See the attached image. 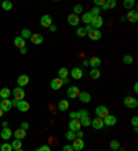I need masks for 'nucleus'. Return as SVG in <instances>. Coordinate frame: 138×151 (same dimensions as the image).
<instances>
[{
    "mask_svg": "<svg viewBox=\"0 0 138 151\" xmlns=\"http://www.w3.org/2000/svg\"><path fill=\"white\" fill-rule=\"evenodd\" d=\"M123 103H124V105H126L127 108H131V110L137 108V105H138V100L135 99V97H133V96H127L123 100Z\"/></svg>",
    "mask_w": 138,
    "mask_h": 151,
    "instance_id": "f257e3e1",
    "label": "nucleus"
},
{
    "mask_svg": "<svg viewBox=\"0 0 138 151\" xmlns=\"http://www.w3.org/2000/svg\"><path fill=\"white\" fill-rule=\"evenodd\" d=\"M104 25V18H102L101 15H95V17H92L91 22H90V27L92 29H100V28Z\"/></svg>",
    "mask_w": 138,
    "mask_h": 151,
    "instance_id": "f03ea898",
    "label": "nucleus"
},
{
    "mask_svg": "<svg viewBox=\"0 0 138 151\" xmlns=\"http://www.w3.org/2000/svg\"><path fill=\"white\" fill-rule=\"evenodd\" d=\"M69 75H70V78L75 79V81H79V79L83 78V69L80 67H75L72 71H69Z\"/></svg>",
    "mask_w": 138,
    "mask_h": 151,
    "instance_id": "7ed1b4c3",
    "label": "nucleus"
},
{
    "mask_svg": "<svg viewBox=\"0 0 138 151\" xmlns=\"http://www.w3.org/2000/svg\"><path fill=\"white\" fill-rule=\"evenodd\" d=\"M95 115L98 116V118H105V116H108L109 115V110H108V107H105V105H100V107H97L95 108Z\"/></svg>",
    "mask_w": 138,
    "mask_h": 151,
    "instance_id": "20e7f679",
    "label": "nucleus"
},
{
    "mask_svg": "<svg viewBox=\"0 0 138 151\" xmlns=\"http://www.w3.org/2000/svg\"><path fill=\"white\" fill-rule=\"evenodd\" d=\"M126 21H129V22H131V24L137 22L138 21V11H137V9L130 10L129 13H127V15H126Z\"/></svg>",
    "mask_w": 138,
    "mask_h": 151,
    "instance_id": "39448f33",
    "label": "nucleus"
},
{
    "mask_svg": "<svg viewBox=\"0 0 138 151\" xmlns=\"http://www.w3.org/2000/svg\"><path fill=\"white\" fill-rule=\"evenodd\" d=\"M15 107H17L21 112H28V111H29V108H31V104H29L28 101H25V100H19V101L17 100Z\"/></svg>",
    "mask_w": 138,
    "mask_h": 151,
    "instance_id": "423d86ee",
    "label": "nucleus"
},
{
    "mask_svg": "<svg viewBox=\"0 0 138 151\" xmlns=\"http://www.w3.org/2000/svg\"><path fill=\"white\" fill-rule=\"evenodd\" d=\"M79 94H80V89L78 86H69L68 87V92H66V96L69 99H78Z\"/></svg>",
    "mask_w": 138,
    "mask_h": 151,
    "instance_id": "0eeeda50",
    "label": "nucleus"
},
{
    "mask_svg": "<svg viewBox=\"0 0 138 151\" xmlns=\"http://www.w3.org/2000/svg\"><path fill=\"white\" fill-rule=\"evenodd\" d=\"M84 146H86V143H84L83 139H75L73 142H72V148L75 151H83Z\"/></svg>",
    "mask_w": 138,
    "mask_h": 151,
    "instance_id": "6e6552de",
    "label": "nucleus"
},
{
    "mask_svg": "<svg viewBox=\"0 0 138 151\" xmlns=\"http://www.w3.org/2000/svg\"><path fill=\"white\" fill-rule=\"evenodd\" d=\"M40 25L43 28H50L53 25V18H51L48 14H44V15H41L40 18Z\"/></svg>",
    "mask_w": 138,
    "mask_h": 151,
    "instance_id": "1a4fd4ad",
    "label": "nucleus"
},
{
    "mask_svg": "<svg viewBox=\"0 0 138 151\" xmlns=\"http://www.w3.org/2000/svg\"><path fill=\"white\" fill-rule=\"evenodd\" d=\"M68 126H69V130H72V132H78V130L82 129V124H80L79 119H70Z\"/></svg>",
    "mask_w": 138,
    "mask_h": 151,
    "instance_id": "9d476101",
    "label": "nucleus"
},
{
    "mask_svg": "<svg viewBox=\"0 0 138 151\" xmlns=\"http://www.w3.org/2000/svg\"><path fill=\"white\" fill-rule=\"evenodd\" d=\"M0 108L3 112H9L11 108H13V103L10 99H6V100H1L0 101Z\"/></svg>",
    "mask_w": 138,
    "mask_h": 151,
    "instance_id": "9b49d317",
    "label": "nucleus"
},
{
    "mask_svg": "<svg viewBox=\"0 0 138 151\" xmlns=\"http://www.w3.org/2000/svg\"><path fill=\"white\" fill-rule=\"evenodd\" d=\"M87 36L90 40H100L102 36V33L100 29H91L90 32H87Z\"/></svg>",
    "mask_w": 138,
    "mask_h": 151,
    "instance_id": "f8f14e48",
    "label": "nucleus"
},
{
    "mask_svg": "<svg viewBox=\"0 0 138 151\" xmlns=\"http://www.w3.org/2000/svg\"><path fill=\"white\" fill-rule=\"evenodd\" d=\"M13 96H14V99H15V100H23V97H25V92H23V89L22 87H15V89H14L13 92Z\"/></svg>",
    "mask_w": 138,
    "mask_h": 151,
    "instance_id": "ddd939ff",
    "label": "nucleus"
},
{
    "mask_svg": "<svg viewBox=\"0 0 138 151\" xmlns=\"http://www.w3.org/2000/svg\"><path fill=\"white\" fill-rule=\"evenodd\" d=\"M68 24L69 25H72V27H78L79 25V22H80V17H79V15H76V14H69L68 15Z\"/></svg>",
    "mask_w": 138,
    "mask_h": 151,
    "instance_id": "4468645a",
    "label": "nucleus"
},
{
    "mask_svg": "<svg viewBox=\"0 0 138 151\" xmlns=\"http://www.w3.org/2000/svg\"><path fill=\"white\" fill-rule=\"evenodd\" d=\"M116 122H117V118H116L115 115H108V116H105L104 118V125H106V126H115Z\"/></svg>",
    "mask_w": 138,
    "mask_h": 151,
    "instance_id": "2eb2a0df",
    "label": "nucleus"
},
{
    "mask_svg": "<svg viewBox=\"0 0 138 151\" xmlns=\"http://www.w3.org/2000/svg\"><path fill=\"white\" fill-rule=\"evenodd\" d=\"M91 126L94 129H97V130L102 129L104 126H105V125H104V119H102V118H98V116H97V118H94L91 121Z\"/></svg>",
    "mask_w": 138,
    "mask_h": 151,
    "instance_id": "dca6fc26",
    "label": "nucleus"
},
{
    "mask_svg": "<svg viewBox=\"0 0 138 151\" xmlns=\"http://www.w3.org/2000/svg\"><path fill=\"white\" fill-rule=\"evenodd\" d=\"M62 79H60V78H54L53 81L50 82V87L53 89V90H60L61 87H62Z\"/></svg>",
    "mask_w": 138,
    "mask_h": 151,
    "instance_id": "f3484780",
    "label": "nucleus"
},
{
    "mask_svg": "<svg viewBox=\"0 0 138 151\" xmlns=\"http://www.w3.org/2000/svg\"><path fill=\"white\" fill-rule=\"evenodd\" d=\"M17 83L19 85V87L26 86L28 83H29V76H28L26 73H22V75H19L18 79H17Z\"/></svg>",
    "mask_w": 138,
    "mask_h": 151,
    "instance_id": "a211bd4d",
    "label": "nucleus"
},
{
    "mask_svg": "<svg viewBox=\"0 0 138 151\" xmlns=\"http://www.w3.org/2000/svg\"><path fill=\"white\" fill-rule=\"evenodd\" d=\"M0 136H1V139H3V140H10V139H11V136H13V132H11V129L7 126V128H3V129H1Z\"/></svg>",
    "mask_w": 138,
    "mask_h": 151,
    "instance_id": "6ab92c4d",
    "label": "nucleus"
},
{
    "mask_svg": "<svg viewBox=\"0 0 138 151\" xmlns=\"http://www.w3.org/2000/svg\"><path fill=\"white\" fill-rule=\"evenodd\" d=\"M78 99L82 101V103L86 104V103H90V101H91V94H90L88 92H80V94H79Z\"/></svg>",
    "mask_w": 138,
    "mask_h": 151,
    "instance_id": "aec40b11",
    "label": "nucleus"
},
{
    "mask_svg": "<svg viewBox=\"0 0 138 151\" xmlns=\"http://www.w3.org/2000/svg\"><path fill=\"white\" fill-rule=\"evenodd\" d=\"M101 64V58H98V57H92L91 60H88V67H92V69H98Z\"/></svg>",
    "mask_w": 138,
    "mask_h": 151,
    "instance_id": "412c9836",
    "label": "nucleus"
},
{
    "mask_svg": "<svg viewBox=\"0 0 138 151\" xmlns=\"http://www.w3.org/2000/svg\"><path fill=\"white\" fill-rule=\"evenodd\" d=\"M57 110L61 111V112H65V111L69 110V101L68 100H61L57 105Z\"/></svg>",
    "mask_w": 138,
    "mask_h": 151,
    "instance_id": "4be33fe9",
    "label": "nucleus"
},
{
    "mask_svg": "<svg viewBox=\"0 0 138 151\" xmlns=\"http://www.w3.org/2000/svg\"><path fill=\"white\" fill-rule=\"evenodd\" d=\"M43 36H41L40 33H32V36H31V42H32L33 45H41L43 43Z\"/></svg>",
    "mask_w": 138,
    "mask_h": 151,
    "instance_id": "5701e85b",
    "label": "nucleus"
},
{
    "mask_svg": "<svg viewBox=\"0 0 138 151\" xmlns=\"http://www.w3.org/2000/svg\"><path fill=\"white\" fill-rule=\"evenodd\" d=\"M13 136L17 139V140H22V139H25V136H26V130H23V129L19 128L13 133Z\"/></svg>",
    "mask_w": 138,
    "mask_h": 151,
    "instance_id": "b1692460",
    "label": "nucleus"
},
{
    "mask_svg": "<svg viewBox=\"0 0 138 151\" xmlns=\"http://www.w3.org/2000/svg\"><path fill=\"white\" fill-rule=\"evenodd\" d=\"M116 4H117L116 0H105V4L101 7V10H110L113 7H116Z\"/></svg>",
    "mask_w": 138,
    "mask_h": 151,
    "instance_id": "393cba45",
    "label": "nucleus"
},
{
    "mask_svg": "<svg viewBox=\"0 0 138 151\" xmlns=\"http://www.w3.org/2000/svg\"><path fill=\"white\" fill-rule=\"evenodd\" d=\"M14 45H15L17 49H22V47H25L26 42H25V39H22L21 36H17L15 39H14Z\"/></svg>",
    "mask_w": 138,
    "mask_h": 151,
    "instance_id": "a878e982",
    "label": "nucleus"
},
{
    "mask_svg": "<svg viewBox=\"0 0 138 151\" xmlns=\"http://www.w3.org/2000/svg\"><path fill=\"white\" fill-rule=\"evenodd\" d=\"M91 19H92V15L90 14V11H87V13H84L82 15V18H80V21L82 22H84L86 25H90V22H91Z\"/></svg>",
    "mask_w": 138,
    "mask_h": 151,
    "instance_id": "bb28decb",
    "label": "nucleus"
},
{
    "mask_svg": "<svg viewBox=\"0 0 138 151\" xmlns=\"http://www.w3.org/2000/svg\"><path fill=\"white\" fill-rule=\"evenodd\" d=\"M10 96H11V90H10L9 87H3V89L0 90V97H1V100L10 99Z\"/></svg>",
    "mask_w": 138,
    "mask_h": 151,
    "instance_id": "cd10ccee",
    "label": "nucleus"
},
{
    "mask_svg": "<svg viewBox=\"0 0 138 151\" xmlns=\"http://www.w3.org/2000/svg\"><path fill=\"white\" fill-rule=\"evenodd\" d=\"M69 76V69L65 68V67H62V68H60V71H58V78L60 79H65Z\"/></svg>",
    "mask_w": 138,
    "mask_h": 151,
    "instance_id": "c85d7f7f",
    "label": "nucleus"
},
{
    "mask_svg": "<svg viewBox=\"0 0 138 151\" xmlns=\"http://www.w3.org/2000/svg\"><path fill=\"white\" fill-rule=\"evenodd\" d=\"M0 4H1V9L4 10V11H10V10L13 9V3H11L10 0H4V1H1Z\"/></svg>",
    "mask_w": 138,
    "mask_h": 151,
    "instance_id": "c756f323",
    "label": "nucleus"
},
{
    "mask_svg": "<svg viewBox=\"0 0 138 151\" xmlns=\"http://www.w3.org/2000/svg\"><path fill=\"white\" fill-rule=\"evenodd\" d=\"M123 6H124V9H127V10L130 11V10L134 9V6H135V1H134V0H124V1H123Z\"/></svg>",
    "mask_w": 138,
    "mask_h": 151,
    "instance_id": "7c9ffc66",
    "label": "nucleus"
},
{
    "mask_svg": "<svg viewBox=\"0 0 138 151\" xmlns=\"http://www.w3.org/2000/svg\"><path fill=\"white\" fill-rule=\"evenodd\" d=\"M100 76H101L100 69H91L90 71V78L91 79H100Z\"/></svg>",
    "mask_w": 138,
    "mask_h": 151,
    "instance_id": "2f4dec72",
    "label": "nucleus"
},
{
    "mask_svg": "<svg viewBox=\"0 0 138 151\" xmlns=\"http://www.w3.org/2000/svg\"><path fill=\"white\" fill-rule=\"evenodd\" d=\"M11 147H13V150H19V148H22V142L21 140H13V143H11Z\"/></svg>",
    "mask_w": 138,
    "mask_h": 151,
    "instance_id": "473e14b6",
    "label": "nucleus"
},
{
    "mask_svg": "<svg viewBox=\"0 0 138 151\" xmlns=\"http://www.w3.org/2000/svg\"><path fill=\"white\" fill-rule=\"evenodd\" d=\"M31 36H32V33H31V31H29V29H26V28H25V29H22V31H21V37H22V39H31Z\"/></svg>",
    "mask_w": 138,
    "mask_h": 151,
    "instance_id": "72a5a7b5",
    "label": "nucleus"
},
{
    "mask_svg": "<svg viewBox=\"0 0 138 151\" xmlns=\"http://www.w3.org/2000/svg\"><path fill=\"white\" fill-rule=\"evenodd\" d=\"M109 147H110V148H112L113 151L119 150V148H120V143H119V140H112V142L109 143Z\"/></svg>",
    "mask_w": 138,
    "mask_h": 151,
    "instance_id": "f704fd0d",
    "label": "nucleus"
},
{
    "mask_svg": "<svg viewBox=\"0 0 138 151\" xmlns=\"http://www.w3.org/2000/svg\"><path fill=\"white\" fill-rule=\"evenodd\" d=\"M0 151H13V147H11L10 143H3L0 146Z\"/></svg>",
    "mask_w": 138,
    "mask_h": 151,
    "instance_id": "c9c22d12",
    "label": "nucleus"
},
{
    "mask_svg": "<svg viewBox=\"0 0 138 151\" xmlns=\"http://www.w3.org/2000/svg\"><path fill=\"white\" fill-rule=\"evenodd\" d=\"M76 35H78L79 37H84V36H87V32H86L84 28H78V29H76Z\"/></svg>",
    "mask_w": 138,
    "mask_h": 151,
    "instance_id": "e433bc0d",
    "label": "nucleus"
},
{
    "mask_svg": "<svg viewBox=\"0 0 138 151\" xmlns=\"http://www.w3.org/2000/svg\"><path fill=\"white\" fill-rule=\"evenodd\" d=\"M123 63L126 65H131V64H133V57H131L130 54H126L123 57Z\"/></svg>",
    "mask_w": 138,
    "mask_h": 151,
    "instance_id": "4c0bfd02",
    "label": "nucleus"
},
{
    "mask_svg": "<svg viewBox=\"0 0 138 151\" xmlns=\"http://www.w3.org/2000/svg\"><path fill=\"white\" fill-rule=\"evenodd\" d=\"M79 121H80V124H82V126H86V128L91 125V119L88 118V116H87V118H82V119H79Z\"/></svg>",
    "mask_w": 138,
    "mask_h": 151,
    "instance_id": "58836bf2",
    "label": "nucleus"
},
{
    "mask_svg": "<svg viewBox=\"0 0 138 151\" xmlns=\"http://www.w3.org/2000/svg\"><path fill=\"white\" fill-rule=\"evenodd\" d=\"M73 14H76V15H80V14H83V6L80 4H76L73 7Z\"/></svg>",
    "mask_w": 138,
    "mask_h": 151,
    "instance_id": "ea45409f",
    "label": "nucleus"
},
{
    "mask_svg": "<svg viewBox=\"0 0 138 151\" xmlns=\"http://www.w3.org/2000/svg\"><path fill=\"white\" fill-rule=\"evenodd\" d=\"M65 137L68 139V140H72V142H73L75 139H76V134H75V132H72V130H68V132L65 133Z\"/></svg>",
    "mask_w": 138,
    "mask_h": 151,
    "instance_id": "a19ab883",
    "label": "nucleus"
},
{
    "mask_svg": "<svg viewBox=\"0 0 138 151\" xmlns=\"http://www.w3.org/2000/svg\"><path fill=\"white\" fill-rule=\"evenodd\" d=\"M78 114H79V119H82V118H87L88 116V111L87 110H79L78 111Z\"/></svg>",
    "mask_w": 138,
    "mask_h": 151,
    "instance_id": "79ce46f5",
    "label": "nucleus"
},
{
    "mask_svg": "<svg viewBox=\"0 0 138 151\" xmlns=\"http://www.w3.org/2000/svg\"><path fill=\"white\" fill-rule=\"evenodd\" d=\"M90 14H91L92 17H95V15H100V14H101V9H98V7H92L91 11H90Z\"/></svg>",
    "mask_w": 138,
    "mask_h": 151,
    "instance_id": "37998d69",
    "label": "nucleus"
},
{
    "mask_svg": "<svg viewBox=\"0 0 138 151\" xmlns=\"http://www.w3.org/2000/svg\"><path fill=\"white\" fill-rule=\"evenodd\" d=\"M36 151H51V147L48 144H44V146H40L39 148H36Z\"/></svg>",
    "mask_w": 138,
    "mask_h": 151,
    "instance_id": "c03bdc74",
    "label": "nucleus"
},
{
    "mask_svg": "<svg viewBox=\"0 0 138 151\" xmlns=\"http://www.w3.org/2000/svg\"><path fill=\"white\" fill-rule=\"evenodd\" d=\"M94 4H95V7L101 9L102 6L105 4V0H94Z\"/></svg>",
    "mask_w": 138,
    "mask_h": 151,
    "instance_id": "a18cd8bd",
    "label": "nucleus"
},
{
    "mask_svg": "<svg viewBox=\"0 0 138 151\" xmlns=\"http://www.w3.org/2000/svg\"><path fill=\"white\" fill-rule=\"evenodd\" d=\"M75 134H76V139H83V137H84V133H83L82 129H80V130H78V132H75Z\"/></svg>",
    "mask_w": 138,
    "mask_h": 151,
    "instance_id": "49530a36",
    "label": "nucleus"
},
{
    "mask_svg": "<svg viewBox=\"0 0 138 151\" xmlns=\"http://www.w3.org/2000/svg\"><path fill=\"white\" fill-rule=\"evenodd\" d=\"M69 118H72V119H79V114H78V112H75V111H72V112L69 114Z\"/></svg>",
    "mask_w": 138,
    "mask_h": 151,
    "instance_id": "de8ad7c7",
    "label": "nucleus"
},
{
    "mask_svg": "<svg viewBox=\"0 0 138 151\" xmlns=\"http://www.w3.org/2000/svg\"><path fill=\"white\" fill-rule=\"evenodd\" d=\"M131 124H133L134 128H137V125H138V116H133V119H131Z\"/></svg>",
    "mask_w": 138,
    "mask_h": 151,
    "instance_id": "09e8293b",
    "label": "nucleus"
},
{
    "mask_svg": "<svg viewBox=\"0 0 138 151\" xmlns=\"http://www.w3.org/2000/svg\"><path fill=\"white\" fill-rule=\"evenodd\" d=\"M62 151H75V150L72 148V146H69V144H65L64 148H62Z\"/></svg>",
    "mask_w": 138,
    "mask_h": 151,
    "instance_id": "8fccbe9b",
    "label": "nucleus"
},
{
    "mask_svg": "<svg viewBox=\"0 0 138 151\" xmlns=\"http://www.w3.org/2000/svg\"><path fill=\"white\" fill-rule=\"evenodd\" d=\"M28 128H29V124H28V122H22V124H21V129L26 130Z\"/></svg>",
    "mask_w": 138,
    "mask_h": 151,
    "instance_id": "3c124183",
    "label": "nucleus"
},
{
    "mask_svg": "<svg viewBox=\"0 0 138 151\" xmlns=\"http://www.w3.org/2000/svg\"><path fill=\"white\" fill-rule=\"evenodd\" d=\"M48 31H50V32H55V31H57V27H55L54 24H53V25L48 28Z\"/></svg>",
    "mask_w": 138,
    "mask_h": 151,
    "instance_id": "603ef678",
    "label": "nucleus"
},
{
    "mask_svg": "<svg viewBox=\"0 0 138 151\" xmlns=\"http://www.w3.org/2000/svg\"><path fill=\"white\" fill-rule=\"evenodd\" d=\"M19 53H21V54H26V53H28L26 47H22V49H19Z\"/></svg>",
    "mask_w": 138,
    "mask_h": 151,
    "instance_id": "864d4df0",
    "label": "nucleus"
},
{
    "mask_svg": "<svg viewBox=\"0 0 138 151\" xmlns=\"http://www.w3.org/2000/svg\"><path fill=\"white\" fill-rule=\"evenodd\" d=\"M82 65H83V67H88V60H83Z\"/></svg>",
    "mask_w": 138,
    "mask_h": 151,
    "instance_id": "5fc2aeb1",
    "label": "nucleus"
},
{
    "mask_svg": "<svg viewBox=\"0 0 138 151\" xmlns=\"http://www.w3.org/2000/svg\"><path fill=\"white\" fill-rule=\"evenodd\" d=\"M134 93H138V83H134Z\"/></svg>",
    "mask_w": 138,
    "mask_h": 151,
    "instance_id": "6e6d98bb",
    "label": "nucleus"
},
{
    "mask_svg": "<svg viewBox=\"0 0 138 151\" xmlns=\"http://www.w3.org/2000/svg\"><path fill=\"white\" fill-rule=\"evenodd\" d=\"M3 114H4V112H3V111H1V108H0V118L3 116Z\"/></svg>",
    "mask_w": 138,
    "mask_h": 151,
    "instance_id": "4d7b16f0",
    "label": "nucleus"
},
{
    "mask_svg": "<svg viewBox=\"0 0 138 151\" xmlns=\"http://www.w3.org/2000/svg\"><path fill=\"white\" fill-rule=\"evenodd\" d=\"M14 151H23V150H22V148H19V150H14Z\"/></svg>",
    "mask_w": 138,
    "mask_h": 151,
    "instance_id": "13d9d810",
    "label": "nucleus"
},
{
    "mask_svg": "<svg viewBox=\"0 0 138 151\" xmlns=\"http://www.w3.org/2000/svg\"><path fill=\"white\" fill-rule=\"evenodd\" d=\"M0 101H1V97H0Z\"/></svg>",
    "mask_w": 138,
    "mask_h": 151,
    "instance_id": "bf43d9fd",
    "label": "nucleus"
},
{
    "mask_svg": "<svg viewBox=\"0 0 138 151\" xmlns=\"http://www.w3.org/2000/svg\"><path fill=\"white\" fill-rule=\"evenodd\" d=\"M116 151H119V150H116Z\"/></svg>",
    "mask_w": 138,
    "mask_h": 151,
    "instance_id": "052dcab7",
    "label": "nucleus"
},
{
    "mask_svg": "<svg viewBox=\"0 0 138 151\" xmlns=\"http://www.w3.org/2000/svg\"><path fill=\"white\" fill-rule=\"evenodd\" d=\"M0 146H1V144H0Z\"/></svg>",
    "mask_w": 138,
    "mask_h": 151,
    "instance_id": "680f3d73",
    "label": "nucleus"
}]
</instances>
